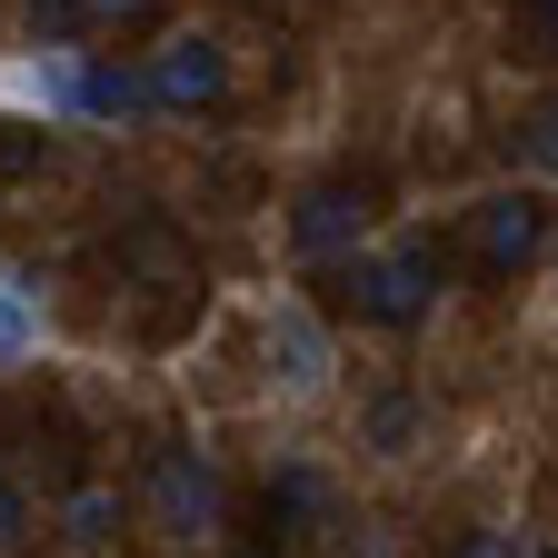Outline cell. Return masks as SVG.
<instances>
[{
  "label": "cell",
  "mask_w": 558,
  "mask_h": 558,
  "mask_svg": "<svg viewBox=\"0 0 558 558\" xmlns=\"http://www.w3.org/2000/svg\"><path fill=\"white\" fill-rule=\"evenodd\" d=\"M429 290H439V250H389V259H369L360 279H349L360 319H379V329H409L418 310H429Z\"/></svg>",
  "instance_id": "obj_1"
},
{
  "label": "cell",
  "mask_w": 558,
  "mask_h": 558,
  "mask_svg": "<svg viewBox=\"0 0 558 558\" xmlns=\"http://www.w3.org/2000/svg\"><path fill=\"white\" fill-rule=\"evenodd\" d=\"M538 240H548L538 199H488V209H478V230H469V250H478L488 279H519V269L538 259Z\"/></svg>",
  "instance_id": "obj_2"
},
{
  "label": "cell",
  "mask_w": 558,
  "mask_h": 558,
  "mask_svg": "<svg viewBox=\"0 0 558 558\" xmlns=\"http://www.w3.org/2000/svg\"><path fill=\"white\" fill-rule=\"evenodd\" d=\"M369 230V199L349 190V180H329V190H310L300 209H290V240H300V259H329V250H349Z\"/></svg>",
  "instance_id": "obj_3"
},
{
  "label": "cell",
  "mask_w": 558,
  "mask_h": 558,
  "mask_svg": "<svg viewBox=\"0 0 558 558\" xmlns=\"http://www.w3.org/2000/svg\"><path fill=\"white\" fill-rule=\"evenodd\" d=\"M150 509H160L170 538H199V529H209V469H199L190 449H160V459H150Z\"/></svg>",
  "instance_id": "obj_4"
},
{
  "label": "cell",
  "mask_w": 558,
  "mask_h": 558,
  "mask_svg": "<svg viewBox=\"0 0 558 558\" xmlns=\"http://www.w3.org/2000/svg\"><path fill=\"white\" fill-rule=\"evenodd\" d=\"M220 81H230V60L209 50V40H170L160 70H150V100H160V110H209V100H220Z\"/></svg>",
  "instance_id": "obj_5"
},
{
  "label": "cell",
  "mask_w": 558,
  "mask_h": 558,
  "mask_svg": "<svg viewBox=\"0 0 558 558\" xmlns=\"http://www.w3.org/2000/svg\"><path fill=\"white\" fill-rule=\"evenodd\" d=\"M269 360H279V379H290V389H319V379H329L319 319H310V310H269Z\"/></svg>",
  "instance_id": "obj_6"
},
{
  "label": "cell",
  "mask_w": 558,
  "mask_h": 558,
  "mask_svg": "<svg viewBox=\"0 0 558 558\" xmlns=\"http://www.w3.org/2000/svg\"><path fill=\"white\" fill-rule=\"evenodd\" d=\"M81 110H100V120H130V110H150V81L140 70H120V60H90V70H70L60 81Z\"/></svg>",
  "instance_id": "obj_7"
},
{
  "label": "cell",
  "mask_w": 558,
  "mask_h": 558,
  "mask_svg": "<svg viewBox=\"0 0 558 558\" xmlns=\"http://www.w3.org/2000/svg\"><path fill=\"white\" fill-rule=\"evenodd\" d=\"M130 11H150V0H31V21H40V31H81V21H130Z\"/></svg>",
  "instance_id": "obj_8"
},
{
  "label": "cell",
  "mask_w": 558,
  "mask_h": 558,
  "mask_svg": "<svg viewBox=\"0 0 558 558\" xmlns=\"http://www.w3.org/2000/svg\"><path fill=\"white\" fill-rule=\"evenodd\" d=\"M519 160H529V170H558V90L519 120Z\"/></svg>",
  "instance_id": "obj_9"
},
{
  "label": "cell",
  "mask_w": 558,
  "mask_h": 558,
  "mask_svg": "<svg viewBox=\"0 0 558 558\" xmlns=\"http://www.w3.org/2000/svg\"><path fill=\"white\" fill-rule=\"evenodd\" d=\"M40 339V319H31V300L11 290V279H0V360H21V349Z\"/></svg>",
  "instance_id": "obj_10"
},
{
  "label": "cell",
  "mask_w": 558,
  "mask_h": 558,
  "mask_svg": "<svg viewBox=\"0 0 558 558\" xmlns=\"http://www.w3.org/2000/svg\"><path fill=\"white\" fill-rule=\"evenodd\" d=\"M40 160H50V140L21 130V120H0V180H21V170H40Z\"/></svg>",
  "instance_id": "obj_11"
},
{
  "label": "cell",
  "mask_w": 558,
  "mask_h": 558,
  "mask_svg": "<svg viewBox=\"0 0 558 558\" xmlns=\"http://www.w3.org/2000/svg\"><path fill=\"white\" fill-rule=\"evenodd\" d=\"M120 529V499L110 488H81V499H70V538H110Z\"/></svg>",
  "instance_id": "obj_12"
},
{
  "label": "cell",
  "mask_w": 558,
  "mask_h": 558,
  "mask_svg": "<svg viewBox=\"0 0 558 558\" xmlns=\"http://www.w3.org/2000/svg\"><path fill=\"white\" fill-rule=\"evenodd\" d=\"M369 439H379V449L409 439V399H379V409H369Z\"/></svg>",
  "instance_id": "obj_13"
},
{
  "label": "cell",
  "mask_w": 558,
  "mask_h": 558,
  "mask_svg": "<svg viewBox=\"0 0 558 558\" xmlns=\"http://www.w3.org/2000/svg\"><path fill=\"white\" fill-rule=\"evenodd\" d=\"M449 558H509V538H499V529H478V538H459Z\"/></svg>",
  "instance_id": "obj_14"
},
{
  "label": "cell",
  "mask_w": 558,
  "mask_h": 558,
  "mask_svg": "<svg viewBox=\"0 0 558 558\" xmlns=\"http://www.w3.org/2000/svg\"><path fill=\"white\" fill-rule=\"evenodd\" d=\"M11 538H21V488L0 478V548H11Z\"/></svg>",
  "instance_id": "obj_15"
},
{
  "label": "cell",
  "mask_w": 558,
  "mask_h": 558,
  "mask_svg": "<svg viewBox=\"0 0 558 558\" xmlns=\"http://www.w3.org/2000/svg\"><path fill=\"white\" fill-rule=\"evenodd\" d=\"M548 31H558V0H548Z\"/></svg>",
  "instance_id": "obj_16"
}]
</instances>
